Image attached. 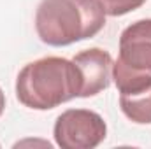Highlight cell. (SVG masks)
I'll return each mask as SVG.
<instances>
[{
	"label": "cell",
	"instance_id": "6da1fadb",
	"mask_svg": "<svg viewBox=\"0 0 151 149\" xmlns=\"http://www.w3.org/2000/svg\"><path fill=\"white\" fill-rule=\"evenodd\" d=\"M81 93V72L72 60L46 56L27 63L16 79L18 100L35 111L55 109Z\"/></svg>",
	"mask_w": 151,
	"mask_h": 149
},
{
	"label": "cell",
	"instance_id": "7a4b0ae2",
	"mask_svg": "<svg viewBox=\"0 0 151 149\" xmlns=\"http://www.w3.org/2000/svg\"><path fill=\"white\" fill-rule=\"evenodd\" d=\"M100 0H42L35 12V30L47 46H69L95 37L106 27Z\"/></svg>",
	"mask_w": 151,
	"mask_h": 149
},
{
	"label": "cell",
	"instance_id": "3957f363",
	"mask_svg": "<svg viewBox=\"0 0 151 149\" xmlns=\"http://www.w3.org/2000/svg\"><path fill=\"white\" fill-rule=\"evenodd\" d=\"M53 135L62 149H95L106 140L107 125L93 111L69 109L56 117Z\"/></svg>",
	"mask_w": 151,
	"mask_h": 149
},
{
	"label": "cell",
	"instance_id": "277c9868",
	"mask_svg": "<svg viewBox=\"0 0 151 149\" xmlns=\"http://www.w3.org/2000/svg\"><path fill=\"white\" fill-rule=\"evenodd\" d=\"M113 79L119 91L123 114L137 125H151V74L128 69L116 60Z\"/></svg>",
	"mask_w": 151,
	"mask_h": 149
},
{
	"label": "cell",
	"instance_id": "5b68a950",
	"mask_svg": "<svg viewBox=\"0 0 151 149\" xmlns=\"http://www.w3.org/2000/svg\"><path fill=\"white\" fill-rule=\"evenodd\" d=\"M81 72V98L95 97L107 90L113 79V58L100 47H91L77 53L72 58Z\"/></svg>",
	"mask_w": 151,
	"mask_h": 149
},
{
	"label": "cell",
	"instance_id": "8992f818",
	"mask_svg": "<svg viewBox=\"0 0 151 149\" xmlns=\"http://www.w3.org/2000/svg\"><path fill=\"white\" fill-rule=\"evenodd\" d=\"M118 60L128 69L151 74V19H139L121 32Z\"/></svg>",
	"mask_w": 151,
	"mask_h": 149
},
{
	"label": "cell",
	"instance_id": "52a82bcc",
	"mask_svg": "<svg viewBox=\"0 0 151 149\" xmlns=\"http://www.w3.org/2000/svg\"><path fill=\"white\" fill-rule=\"evenodd\" d=\"M107 16H123L139 9L146 0H100Z\"/></svg>",
	"mask_w": 151,
	"mask_h": 149
},
{
	"label": "cell",
	"instance_id": "ba28073f",
	"mask_svg": "<svg viewBox=\"0 0 151 149\" xmlns=\"http://www.w3.org/2000/svg\"><path fill=\"white\" fill-rule=\"evenodd\" d=\"M4 109H5V95H4V91L0 88V116L4 114Z\"/></svg>",
	"mask_w": 151,
	"mask_h": 149
}]
</instances>
